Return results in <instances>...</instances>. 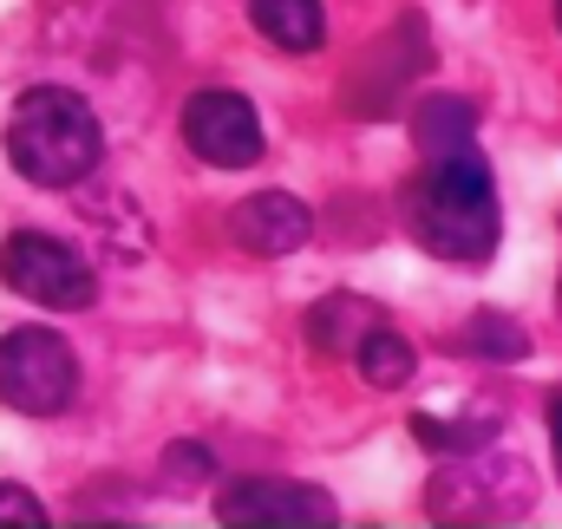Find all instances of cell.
<instances>
[{
	"label": "cell",
	"instance_id": "5",
	"mask_svg": "<svg viewBox=\"0 0 562 529\" xmlns=\"http://www.w3.org/2000/svg\"><path fill=\"white\" fill-rule=\"evenodd\" d=\"M0 281L40 307H59V314H79L92 307V268L72 243L59 236H40V229H20L0 243Z\"/></svg>",
	"mask_w": 562,
	"mask_h": 529
},
{
	"label": "cell",
	"instance_id": "8",
	"mask_svg": "<svg viewBox=\"0 0 562 529\" xmlns=\"http://www.w3.org/2000/svg\"><path fill=\"white\" fill-rule=\"evenodd\" d=\"M229 236H236V249H249V256H294V249L314 236V216H307L301 196L262 190V196H243V203L229 210Z\"/></svg>",
	"mask_w": 562,
	"mask_h": 529
},
{
	"label": "cell",
	"instance_id": "1",
	"mask_svg": "<svg viewBox=\"0 0 562 529\" xmlns=\"http://www.w3.org/2000/svg\"><path fill=\"white\" fill-rule=\"evenodd\" d=\"M105 132L92 119V105L66 86H33L13 99L7 112V164L40 183V190H72L99 170Z\"/></svg>",
	"mask_w": 562,
	"mask_h": 529
},
{
	"label": "cell",
	"instance_id": "15",
	"mask_svg": "<svg viewBox=\"0 0 562 529\" xmlns=\"http://www.w3.org/2000/svg\"><path fill=\"white\" fill-rule=\"evenodd\" d=\"M550 431H557V477H562V398L550 405Z\"/></svg>",
	"mask_w": 562,
	"mask_h": 529
},
{
	"label": "cell",
	"instance_id": "7",
	"mask_svg": "<svg viewBox=\"0 0 562 529\" xmlns=\"http://www.w3.org/2000/svg\"><path fill=\"white\" fill-rule=\"evenodd\" d=\"M216 517L223 524H294V529H327L340 510L327 491L314 484H276V477H249V484H229L216 497Z\"/></svg>",
	"mask_w": 562,
	"mask_h": 529
},
{
	"label": "cell",
	"instance_id": "3",
	"mask_svg": "<svg viewBox=\"0 0 562 529\" xmlns=\"http://www.w3.org/2000/svg\"><path fill=\"white\" fill-rule=\"evenodd\" d=\"M530 504H537L530 464H517L491 438L484 444H464V458L451 471H438V484H431V517L438 524H510Z\"/></svg>",
	"mask_w": 562,
	"mask_h": 529
},
{
	"label": "cell",
	"instance_id": "9",
	"mask_svg": "<svg viewBox=\"0 0 562 529\" xmlns=\"http://www.w3.org/2000/svg\"><path fill=\"white\" fill-rule=\"evenodd\" d=\"M413 137H419L425 157H458V150H477V105H471V99L438 92V99H425L419 112H413Z\"/></svg>",
	"mask_w": 562,
	"mask_h": 529
},
{
	"label": "cell",
	"instance_id": "14",
	"mask_svg": "<svg viewBox=\"0 0 562 529\" xmlns=\"http://www.w3.org/2000/svg\"><path fill=\"white\" fill-rule=\"evenodd\" d=\"M0 524L40 529V524H46V504H40L33 491H20V484H0Z\"/></svg>",
	"mask_w": 562,
	"mask_h": 529
},
{
	"label": "cell",
	"instance_id": "10",
	"mask_svg": "<svg viewBox=\"0 0 562 529\" xmlns=\"http://www.w3.org/2000/svg\"><path fill=\"white\" fill-rule=\"evenodd\" d=\"M249 20L262 26V40L281 46V53H314L327 40L321 0H249Z\"/></svg>",
	"mask_w": 562,
	"mask_h": 529
},
{
	"label": "cell",
	"instance_id": "4",
	"mask_svg": "<svg viewBox=\"0 0 562 529\" xmlns=\"http://www.w3.org/2000/svg\"><path fill=\"white\" fill-rule=\"evenodd\" d=\"M79 393V360L53 327H13L0 334V398L26 418H53Z\"/></svg>",
	"mask_w": 562,
	"mask_h": 529
},
{
	"label": "cell",
	"instance_id": "16",
	"mask_svg": "<svg viewBox=\"0 0 562 529\" xmlns=\"http://www.w3.org/2000/svg\"><path fill=\"white\" fill-rule=\"evenodd\" d=\"M557 26H562V0H557Z\"/></svg>",
	"mask_w": 562,
	"mask_h": 529
},
{
	"label": "cell",
	"instance_id": "2",
	"mask_svg": "<svg viewBox=\"0 0 562 529\" xmlns=\"http://www.w3.org/2000/svg\"><path fill=\"white\" fill-rule=\"evenodd\" d=\"M413 229L431 256L445 262H484L497 249V183L484 170L477 150H458V157H425V177L413 183Z\"/></svg>",
	"mask_w": 562,
	"mask_h": 529
},
{
	"label": "cell",
	"instance_id": "6",
	"mask_svg": "<svg viewBox=\"0 0 562 529\" xmlns=\"http://www.w3.org/2000/svg\"><path fill=\"white\" fill-rule=\"evenodd\" d=\"M183 144L216 170H249L262 157V119L243 92H196L183 105Z\"/></svg>",
	"mask_w": 562,
	"mask_h": 529
},
{
	"label": "cell",
	"instance_id": "12",
	"mask_svg": "<svg viewBox=\"0 0 562 529\" xmlns=\"http://www.w3.org/2000/svg\"><path fill=\"white\" fill-rule=\"evenodd\" d=\"M353 360H360V373H367V386H406L413 380V367H419V353H413V340L400 334V327H367V340L353 347Z\"/></svg>",
	"mask_w": 562,
	"mask_h": 529
},
{
	"label": "cell",
	"instance_id": "13",
	"mask_svg": "<svg viewBox=\"0 0 562 529\" xmlns=\"http://www.w3.org/2000/svg\"><path fill=\"white\" fill-rule=\"evenodd\" d=\"M464 347H471L477 360H524V353H530L524 327H517V320H504V314H477V320L464 327Z\"/></svg>",
	"mask_w": 562,
	"mask_h": 529
},
{
	"label": "cell",
	"instance_id": "11",
	"mask_svg": "<svg viewBox=\"0 0 562 529\" xmlns=\"http://www.w3.org/2000/svg\"><path fill=\"white\" fill-rule=\"evenodd\" d=\"M367 327H380V307L360 301V294H334V301H321V307L307 314V340H314L321 353H353V347L367 340Z\"/></svg>",
	"mask_w": 562,
	"mask_h": 529
}]
</instances>
